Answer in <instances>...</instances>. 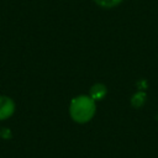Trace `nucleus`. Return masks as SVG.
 <instances>
[{"mask_svg":"<svg viewBox=\"0 0 158 158\" xmlns=\"http://www.w3.org/2000/svg\"><path fill=\"white\" fill-rule=\"evenodd\" d=\"M146 98H147V96H146V93H144V91H137V93L132 96V99H131L132 106L136 107V109L143 106V104L146 102Z\"/></svg>","mask_w":158,"mask_h":158,"instance_id":"nucleus-4","label":"nucleus"},{"mask_svg":"<svg viewBox=\"0 0 158 158\" xmlns=\"http://www.w3.org/2000/svg\"><path fill=\"white\" fill-rule=\"evenodd\" d=\"M106 94H107V88L104 84H101V83H96V84H94L91 86L89 96L91 99H94L95 101H98V100L100 101V100H102L106 96Z\"/></svg>","mask_w":158,"mask_h":158,"instance_id":"nucleus-3","label":"nucleus"},{"mask_svg":"<svg viewBox=\"0 0 158 158\" xmlns=\"http://www.w3.org/2000/svg\"><path fill=\"white\" fill-rule=\"evenodd\" d=\"M99 6H101V7H114V6H116V5H118L122 0H94Z\"/></svg>","mask_w":158,"mask_h":158,"instance_id":"nucleus-5","label":"nucleus"},{"mask_svg":"<svg viewBox=\"0 0 158 158\" xmlns=\"http://www.w3.org/2000/svg\"><path fill=\"white\" fill-rule=\"evenodd\" d=\"M15 112V102L11 98L0 95V121L6 120Z\"/></svg>","mask_w":158,"mask_h":158,"instance_id":"nucleus-2","label":"nucleus"},{"mask_svg":"<svg viewBox=\"0 0 158 158\" xmlns=\"http://www.w3.org/2000/svg\"><path fill=\"white\" fill-rule=\"evenodd\" d=\"M96 111L95 100L89 95H79L75 96L69 105V115L73 121L78 123L89 122Z\"/></svg>","mask_w":158,"mask_h":158,"instance_id":"nucleus-1","label":"nucleus"}]
</instances>
